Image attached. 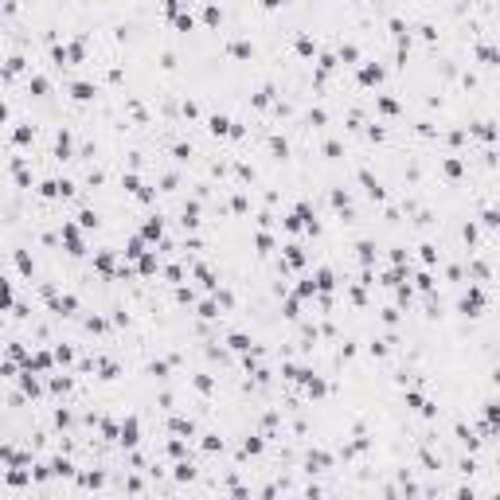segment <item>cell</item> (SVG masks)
Instances as JSON below:
<instances>
[{
	"label": "cell",
	"mask_w": 500,
	"mask_h": 500,
	"mask_svg": "<svg viewBox=\"0 0 500 500\" xmlns=\"http://www.w3.org/2000/svg\"><path fill=\"white\" fill-rule=\"evenodd\" d=\"M481 309H485V293H481V289H469L465 297H461V313H469V317H481Z\"/></svg>",
	"instance_id": "6da1fadb"
}]
</instances>
